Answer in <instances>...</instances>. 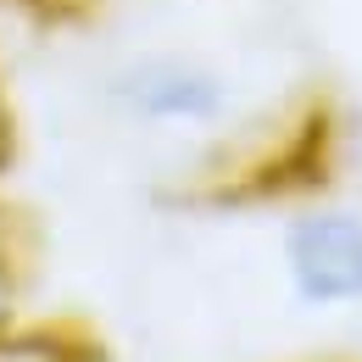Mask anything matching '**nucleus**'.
Here are the masks:
<instances>
[{"label":"nucleus","instance_id":"f257e3e1","mask_svg":"<svg viewBox=\"0 0 362 362\" xmlns=\"http://www.w3.org/2000/svg\"><path fill=\"white\" fill-rule=\"evenodd\" d=\"M284 284L301 307L334 313L362 307V206L351 201H301L279 234Z\"/></svg>","mask_w":362,"mask_h":362},{"label":"nucleus","instance_id":"f03ea898","mask_svg":"<svg viewBox=\"0 0 362 362\" xmlns=\"http://www.w3.org/2000/svg\"><path fill=\"white\" fill-rule=\"evenodd\" d=\"M117 100L145 123L195 129V123H218L228 112V84H223V73H212L201 62L151 56V62H134L117 78Z\"/></svg>","mask_w":362,"mask_h":362},{"label":"nucleus","instance_id":"7ed1b4c3","mask_svg":"<svg viewBox=\"0 0 362 362\" xmlns=\"http://www.w3.org/2000/svg\"><path fill=\"white\" fill-rule=\"evenodd\" d=\"M0 362H112L106 340L78 317H0Z\"/></svg>","mask_w":362,"mask_h":362},{"label":"nucleus","instance_id":"20e7f679","mask_svg":"<svg viewBox=\"0 0 362 362\" xmlns=\"http://www.w3.org/2000/svg\"><path fill=\"white\" fill-rule=\"evenodd\" d=\"M34 223L17 212V206H6L0 201V317L17 313V301H23V290H28V279H34Z\"/></svg>","mask_w":362,"mask_h":362},{"label":"nucleus","instance_id":"39448f33","mask_svg":"<svg viewBox=\"0 0 362 362\" xmlns=\"http://www.w3.org/2000/svg\"><path fill=\"white\" fill-rule=\"evenodd\" d=\"M40 23H90L100 0H23Z\"/></svg>","mask_w":362,"mask_h":362},{"label":"nucleus","instance_id":"423d86ee","mask_svg":"<svg viewBox=\"0 0 362 362\" xmlns=\"http://www.w3.org/2000/svg\"><path fill=\"white\" fill-rule=\"evenodd\" d=\"M11 156H17V129H11V106L0 95V173L11 168Z\"/></svg>","mask_w":362,"mask_h":362}]
</instances>
